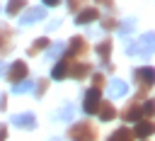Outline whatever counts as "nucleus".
<instances>
[{
  "mask_svg": "<svg viewBox=\"0 0 155 141\" xmlns=\"http://www.w3.org/2000/svg\"><path fill=\"white\" fill-rule=\"evenodd\" d=\"M99 5H104V7H111V0H97Z\"/></svg>",
  "mask_w": 155,
  "mask_h": 141,
  "instance_id": "nucleus-33",
  "label": "nucleus"
},
{
  "mask_svg": "<svg viewBox=\"0 0 155 141\" xmlns=\"http://www.w3.org/2000/svg\"><path fill=\"white\" fill-rule=\"evenodd\" d=\"M99 102H102V90L90 88V90L85 92V100H82V109H85V114H97Z\"/></svg>",
  "mask_w": 155,
  "mask_h": 141,
  "instance_id": "nucleus-3",
  "label": "nucleus"
},
{
  "mask_svg": "<svg viewBox=\"0 0 155 141\" xmlns=\"http://www.w3.org/2000/svg\"><path fill=\"white\" fill-rule=\"evenodd\" d=\"M22 7H29L27 0H7V15H19Z\"/></svg>",
  "mask_w": 155,
  "mask_h": 141,
  "instance_id": "nucleus-19",
  "label": "nucleus"
},
{
  "mask_svg": "<svg viewBox=\"0 0 155 141\" xmlns=\"http://www.w3.org/2000/svg\"><path fill=\"white\" fill-rule=\"evenodd\" d=\"M97 19H99V10L97 7H80L78 15H75L78 24H90V22H97Z\"/></svg>",
  "mask_w": 155,
  "mask_h": 141,
  "instance_id": "nucleus-9",
  "label": "nucleus"
},
{
  "mask_svg": "<svg viewBox=\"0 0 155 141\" xmlns=\"http://www.w3.org/2000/svg\"><path fill=\"white\" fill-rule=\"evenodd\" d=\"M51 78H53V80H63V78H68V61H65V58H58V61L53 63V68H51Z\"/></svg>",
  "mask_w": 155,
  "mask_h": 141,
  "instance_id": "nucleus-15",
  "label": "nucleus"
},
{
  "mask_svg": "<svg viewBox=\"0 0 155 141\" xmlns=\"http://www.w3.org/2000/svg\"><path fill=\"white\" fill-rule=\"evenodd\" d=\"M7 107V95H0V109Z\"/></svg>",
  "mask_w": 155,
  "mask_h": 141,
  "instance_id": "nucleus-32",
  "label": "nucleus"
},
{
  "mask_svg": "<svg viewBox=\"0 0 155 141\" xmlns=\"http://www.w3.org/2000/svg\"><path fill=\"white\" fill-rule=\"evenodd\" d=\"M90 73H92V63H87V61L68 63V75H70V78H75V80H85Z\"/></svg>",
  "mask_w": 155,
  "mask_h": 141,
  "instance_id": "nucleus-5",
  "label": "nucleus"
},
{
  "mask_svg": "<svg viewBox=\"0 0 155 141\" xmlns=\"http://www.w3.org/2000/svg\"><path fill=\"white\" fill-rule=\"evenodd\" d=\"M107 141H133V134H131V129H126V126H121V129H116Z\"/></svg>",
  "mask_w": 155,
  "mask_h": 141,
  "instance_id": "nucleus-17",
  "label": "nucleus"
},
{
  "mask_svg": "<svg viewBox=\"0 0 155 141\" xmlns=\"http://www.w3.org/2000/svg\"><path fill=\"white\" fill-rule=\"evenodd\" d=\"M143 53H153V32L143 34Z\"/></svg>",
  "mask_w": 155,
  "mask_h": 141,
  "instance_id": "nucleus-25",
  "label": "nucleus"
},
{
  "mask_svg": "<svg viewBox=\"0 0 155 141\" xmlns=\"http://www.w3.org/2000/svg\"><path fill=\"white\" fill-rule=\"evenodd\" d=\"M12 39H15L12 27L0 24V56H5V53H10V51H12Z\"/></svg>",
  "mask_w": 155,
  "mask_h": 141,
  "instance_id": "nucleus-8",
  "label": "nucleus"
},
{
  "mask_svg": "<svg viewBox=\"0 0 155 141\" xmlns=\"http://www.w3.org/2000/svg\"><path fill=\"white\" fill-rule=\"evenodd\" d=\"M44 17H46V10H44V7H29V10H24V12L19 15V24L27 27V24H34V22H39V19H44Z\"/></svg>",
  "mask_w": 155,
  "mask_h": 141,
  "instance_id": "nucleus-7",
  "label": "nucleus"
},
{
  "mask_svg": "<svg viewBox=\"0 0 155 141\" xmlns=\"http://www.w3.org/2000/svg\"><path fill=\"white\" fill-rule=\"evenodd\" d=\"M27 63L24 61H15V63H10L7 66V70H5V75H7V80L15 85V83H19V80H24L27 78Z\"/></svg>",
  "mask_w": 155,
  "mask_h": 141,
  "instance_id": "nucleus-4",
  "label": "nucleus"
},
{
  "mask_svg": "<svg viewBox=\"0 0 155 141\" xmlns=\"http://www.w3.org/2000/svg\"><path fill=\"white\" fill-rule=\"evenodd\" d=\"M87 39H82V36H73L68 44H65V58H75V56H85L87 53Z\"/></svg>",
  "mask_w": 155,
  "mask_h": 141,
  "instance_id": "nucleus-2",
  "label": "nucleus"
},
{
  "mask_svg": "<svg viewBox=\"0 0 155 141\" xmlns=\"http://www.w3.org/2000/svg\"><path fill=\"white\" fill-rule=\"evenodd\" d=\"M0 73H5V66H2V63H0Z\"/></svg>",
  "mask_w": 155,
  "mask_h": 141,
  "instance_id": "nucleus-34",
  "label": "nucleus"
},
{
  "mask_svg": "<svg viewBox=\"0 0 155 141\" xmlns=\"http://www.w3.org/2000/svg\"><path fill=\"white\" fill-rule=\"evenodd\" d=\"M102 27H104V29H114V27H116V19H114L111 15H107V17H102Z\"/></svg>",
  "mask_w": 155,
  "mask_h": 141,
  "instance_id": "nucleus-27",
  "label": "nucleus"
},
{
  "mask_svg": "<svg viewBox=\"0 0 155 141\" xmlns=\"http://www.w3.org/2000/svg\"><path fill=\"white\" fill-rule=\"evenodd\" d=\"M0 141H7V126L0 124Z\"/></svg>",
  "mask_w": 155,
  "mask_h": 141,
  "instance_id": "nucleus-29",
  "label": "nucleus"
},
{
  "mask_svg": "<svg viewBox=\"0 0 155 141\" xmlns=\"http://www.w3.org/2000/svg\"><path fill=\"white\" fill-rule=\"evenodd\" d=\"M97 114H99V119H102V122H111V119L116 117V109H114V105H109V102H99Z\"/></svg>",
  "mask_w": 155,
  "mask_h": 141,
  "instance_id": "nucleus-16",
  "label": "nucleus"
},
{
  "mask_svg": "<svg viewBox=\"0 0 155 141\" xmlns=\"http://www.w3.org/2000/svg\"><path fill=\"white\" fill-rule=\"evenodd\" d=\"M61 117H63V119H70V117H73V107H65V112H63Z\"/></svg>",
  "mask_w": 155,
  "mask_h": 141,
  "instance_id": "nucleus-30",
  "label": "nucleus"
},
{
  "mask_svg": "<svg viewBox=\"0 0 155 141\" xmlns=\"http://www.w3.org/2000/svg\"><path fill=\"white\" fill-rule=\"evenodd\" d=\"M153 112H155V102H153V100H145V102L140 105V114H143L145 119H150Z\"/></svg>",
  "mask_w": 155,
  "mask_h": 141,
  "instance_id": "nucleus-23",
  "label": "nucleus"
},
{
  "mask_svg": "<svg viewBox=\"0 0 155 141\" xmlns=\"http://www.w3.org/2000/svg\"><path fill=\"white\" fill-rule=\"evenodd\" d=\"M121 119L124 122H138L140 119V105H138V100H131L126 105V109H121Z\"/></svg>",
  "mask_w": 155,
  "mask_h": 141,
  "instance_id": "nucleus-12",
  "label": "nucleus"
},
{
  "mask_svg": "<svg viewBox=\"0 0 155 141\" xmlns=\"http://www.w3.org/2000/svg\"><path fill=\"white\" fill-rule=\"evenodd\" d=\"M80 7H85V0H68V10L70 12H78Z\"/></svg>",
  "mask_w": 155,
  "mask_h": 141,
  "instance_id": "nucleus-28",
  "label": "nucleus"
},
{
  "mask_svg": "<svg viewBox=\"0 0 155 141\" xmlns=\"http://www.w3.org/2000/svg\"><path fill=\"white\" fill-rule=\"evenodd\" d=\"M68 139L70 141H97V126L92 122L82 119L68 129Z\"/></svg>",
  "mask_w": 155,
  "mask_h": 141,
  "instance_id": "nucleus-1",
  "label": "nucleus"
},
{
  "mask_svg": "<svg viewBox=\"0 0 155 141\" xmlns=\"http://www.w3.org/2000/svg\"><path fill=\"white\" fill-rule=\"evenodd\" d=\"M46 90H48V80L46 78H41L39 83H34V88H31V92L36 95V97H44L46 95Z\"/></svg>",
  "mask_w": 155,
  "mask_h": 141,
  "instance_id": "nucleus-21",
  "label": "nucleus"
},
{
  "mask_svg": "<svg viewBox=\"0 0 155 141\" xmlns=\"http://www.w3.org/2000/svg\"><path fill=\"white\" fill-rule=\"evenodd\" d=\"M104 85H107V78H104L102 73H94V75H92V88H97V90H102Z\"/></svg>",
  "mask_w": 155,
  "mask_h": 141,
  "instance_id": "nucleus-26",
  "label": "nucleus"
},
{
  "mask_svg": "<svg viewBox=\"0 0 155 141\" xmlns=\"http://www.w3.org/2000/svg\"><path fill=\"white\" fill-rule=\"evenodd\" d=\"M133 80L138 83V88H140V85H150V88H153V83H155V70H153L150 66H140V68L133 70Z\"/></svg>",
  "mask_w": 155,
  "mask_h": 141,
  "instance_id": "nucleus-6",
  "label": "nucleus"
},
{
  "mask_svg": "<svg viewBox=\"0 0 155 141\" xmlns=\"http://www.w3.org/2000/svg\"><path fill=\"white\" fill-rule=\"evenodd\" d=\"M97 53H99V58L104 61V68H107V70H114V66H111V61H109V56H111V41H109V39H104V41L97 44Z\"/></svg>",
  "mask_w": 155,
  "mask_h": 141,
  "instance_id": "nucleus-13",
  "label": "nucleus"
},
{
  "mask_svg": "<svg viewBox=\"0 0 155 141\" xmlns=\"http://www.w3.org/2000/svg\"><path fill=\"white\" fill-rule=\"evenodd\" d=\"M15 126H19V129H34L36 126V117L31 114V112H22V114H12V119H10Z\"/></svg>",
  "mask_w": 155,
  "mask_h": 141,
  "instance_id": "nucleus-10",
  "label": "nucleus"
},
{
  "mask_svg": "<svg viewBox=\"0 0 155 141\" xmlns=\"http://www.w3.org/2000/svg\"><path fill=\"white\" fill-rule=\"evenodd\" d=\"M128 92V85L121 80V78H114L111 83H109V88H107V95L111 97V100H116V97H124Z\"/></svg>",
  "mask_w": 155,
  "mask_h": 141,
  "instance_id": "nucleus-11",
  "label": "nucleus"
},
{
  "mask_svg": "<svg viewBox=\"0 0 155 141\" xmlns=\"http://www.w3.org/2000/svg\"><path fill=\"white\" fill-rule=\"evenodd\" d=\"M41 2H44V5H46V7H56V5H58V2H61V0H41Z\"/></svg>",
  "mask_w": 155,
  "mask_h": 141,
  "instance_id": "nucleus-31",
  "label": "nucleus"
},
{
  "mask_svg": "<svg viewBox=\"0 0 155 141\" xmlns=\"http://www.w3.org/2000/svg\"><path fill=\"white\" fill-rule=\"evenodd\" d=\"M131 134L138 136V139H148V136H153V122H150V119H138Z\"/></svg>",
  "mask_w": 155,
  "mask_h": 141,
  "instance_id": "nucleus-14",
  "label": "nucleus"
},
{
  "mask_svg": "<svg viewBox=\"0 0 155 141\" xmlns=\"http://www.w3.org/2000/svg\"><path fill=\"white\" fill-rule=\"evenodd\" d=\"M133 24H136V19H131V17H128V19H124V22H116V27H119V32H121V34H128V32L133 29Z\"/></svg>",
  "mask_w": 155,
  "mask_h": 141,
  "instance_id": "nucleus-24",
  "label": "nucleus"
},
{
  "mask_svg": "<svg viewBox=\"0 0 155 141\" xmlns=\"http://www.w3.org/2000/svg\"><path fill=\"white\" fill-rule=\"evenodd\" d=\"M48 46H51V49H46V53H48L51 58H58V56L65 51V44H63V41H58V44H48Z\"/></svg>",
  "mask_w": 155,
  "mask_h": 141,
  "instance_id": "nucleus-22",
  "label": "nucleus"
},
{
  "mask_svg": "<svg viewBox=\"0 0 155 141\" xmlns=\"http://www.w3.org/2000/svg\"><path fill=\"white\" fill-rule=\"evenodd\" d=\"M31 88H34V83H31L29 78H24V80H19V83H15V85H12V92L22 95V92H31Z\"/></svg>",
  "mask_w": 155,
  "mask_h": 141,
  "instance_id": "nucleus-18",
  "label": "nucleus"
},
{
  "mask_svg": "<svg viewBox=\"0 0 155 141\" xmlns=\"http://www.w3.org/2000/svg\"><path fill=\"white\" fill-rule=\"evenodd\" d=\"M48 44H51V41H48L46 36H41V39H36V41L31 44V49H29V56H36L39 51H44V49H48Z\"/></svg>",
  "mask_w": 155,
  "mask_h": 141,
  "instance_id": "nucleus-20",
  "label": "nucleus"
}]
</instances>
